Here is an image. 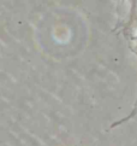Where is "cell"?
Returning a JSON list of instances; mask_svg holds the SVG:
<instances>
[]
</instances>
